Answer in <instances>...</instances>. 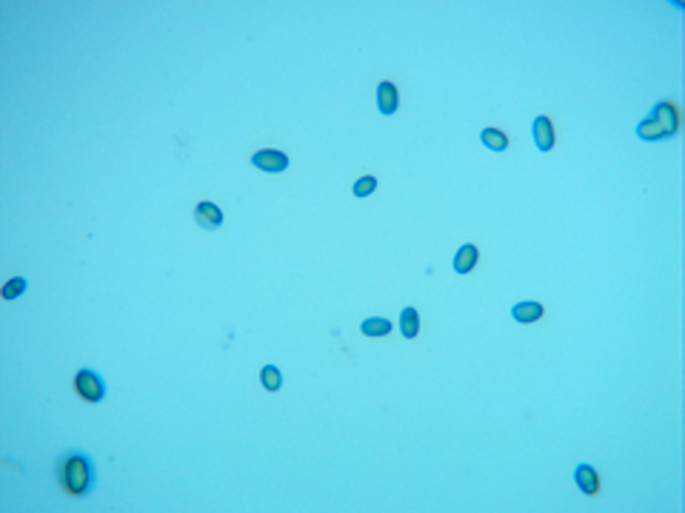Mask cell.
Wrapping results in <instances>:
<instances>
[{"label":"cell","mask_w":685,"mask_h":513,"mask_svg":"<svg viewBox=\"0 0 685 513\" xmlns=\"http://www.w3.org/2000/svg\"><path fill=\"white\" fill-rule=\"evenodd\" d=\"M511 317H514L517 323H523V325H531V323H540V320L546 317V308H543V303L526 300V303H517V306L511 308Z\"/></svg>","instance_id":"9"},{"label":"cell","mask_w":685,"mask_h":513,"mask_svg":"<svg viewBox=\"0 0 685 513\" xmlns=\"http://www.w3.org/2000/svg\"><path fill=\"white\" fill-rule=\"evenodd\" d=\"M574 482L580 485V490L585 496H597L600 493V476H597V470L591 465H577L574 468Z\"/></svg>","instance_id":"10"},{"label":"cell","mask_w":685,"mask_h":513,"mask_svg":"<svg viewBox=\"0 0 685 513\" xmlns=\"http://www.w3.org/2000/svg\"><path fill=\"white\" fill-rule=\"evenodd\" d=\"M374 188H377V177H371V174H366V177H360L357 183H354V197H368V194H374Z\"/></svg>","instance_id":"17"},{"label":"cell","mask_w":685,"mask_h":513,"mask_svg":"<svg viewBox=\"0 0 685 513\" xmlns=\"http://www.w3.org/2000/svg\"><path fill=\"white\" fill-rule=\"evenodd\" d=\"M23 291H26V280H23V277H12V280L4 286V291H0V297H4L6 303H12V300H18Z\"/></svg>","instance_id":"16"},{"label":"cell","mask_w":685,"mask_h":513,"mask_svg":"<svg viewBox=\"0 0 685 513\" xmlns=\"http://www.w3.org/2000/svg\"><path fill=\"white\" fill-rule=\"evenodd\" d=\"M634 131H637V137H639V140H648V143L668 140V137H665V131H662V126L654 120V114H648L645 120H639V126H637Z\"/></svg>","instance_id":"11"},{"label":"cell","mask_w":685,"mask_h":513,"mask_svg":"<svg viewBox=\"0 0 685 513\" xmlns=\"http://www.w3.org/2000/svg\"><path fill=\"white\" fill-rule=\"evenodd\" d=\"M531 134H534V143H537V148L540 151H551L554 148V126H551V120L546 117V114H537L534 117V123H531Z\"/></svg>","instance_id":"5"},{"label":"cell","mask_w":685,"mask_h":513,"mask_svg":"<svg viewBox=\"0 0 685 513\" xmlns=\"http://www.w3.org/2000/svg\"><path fill=\"white\" fill-rule=\"evenodd\" d=\"M72 385H75V394L83 399V402H103V396H106V382H103V377L97 374V371H92V368H80L78 374H75V379H72Z\"/></svg>","instance_id":"2"},{"label":"cell","mask_w":685,"mask_h":513,"mask_svg":"<svg viewBox=\"0 0 685 513\" xmlns=\"http://www.w3.org/2000/svg\"><path fill=\"white\" fill-rule=\"evenodd\" d=\"M480 140H483L486 148H492V151H506V148H509V137H506L500 129H483Z\"/></svg>","instance_id":"14"},{"label":"cell","mask_w":685,"mask_h":513,"mask_svg":"<svg viewBox=\"0 0 685 513\" xmlns=\"http://www.w3.org/2000/svg\"><path fill=\"white\" fill-rule=\"evenodd\" d=\"M252 166H257L260 171H286L289 168V154L277 151V148H260L252 154Z\"/></svg>","instance_id":"4"},{"label":"cell","mask_w":685,"mask_h":513,"mask_svg":"<svg viewBox=\"0 0 685 513\" xmlns=\"http://www.w3.org/2000/svg\"><path fill=\"white\" fill-rule=\"evenodd\" d=\"M397 106H400V92H397V86H394L391 80H383V83L377 86V109H380V114L391 117V114L397 112Z\"/></svg>","instance_id":"6"},{"label":"cell","mask_w":685,"mask_h":513,"mask_svg":"<svg viewBox=\"0 0 685 513\" xmlns=\"http://www.w3.org/2000/svg\"><path fill=\"white\" fill-rule=\"evenodd\" d=\"M55 479L60 485V490L72 499H86L95 485H97V470H95V459L86 450H63L55 459Z\"/></svg>","instance_id":"1"},{"label":"cell","mask_w":685,"mask_h":513,"mask_svg":"<svg viewBox=\"0 0 685 513\" xmlns=\"http://www.w3.org/2000/svg\"><path fill=\"white\" fill-rule=\"evenodd\" d=\"M648 114H654V120L662 126V131H665V137H674L676 131H679V109L671 103V100H662V103H657Z\"/></svg>","instance_id":"3"},{"label":"cell","mask_w":685,"mask_h":513,"mask_svg":"<svg viewBox=\"0 0 685 513\" xmlns=\"http://www.w3.org/2000/svg\"><path fill=\"white\" fill-rule=\"evenodd\" d=\"M477 263H480L477 245L466 242L463 248H457V254H454V271H457V274H472V271L477 269Z\"/></svg>","instance_id":"8"},{"label":"cell","mask_w":685,"mask_h":513,"mask_svg":"<svg viewBox=\"0 0 685 513\" xmlns=\"http://www.w3.org/2000/svg\"><path fill=\"white\" fill-rule=\"evenodd\" d=\"M400 334L405 340H414L420 334V314H417V308L408 306V308L400 311Z\"/></svg>","instance_id":"12"},{"label":"cell","mask_w":685,"mask_h":513,"mask_svg":"<svg viewBox=\"0 0 685 513\" xmlns=\"http://www.w3.org/2000/svg\"><path fill=\"white\" fill-rule=\"evenodd\" d=\"M194 220H197V225L200 228H206V231H214V228H220L223 225V211L214 205V202H197L194 205Z\"/></svg>","instance_id":"7"},{"label":"cell","mask_w":685,"mask_h":513,"mask_svg":"<svg viewBox=\"0 0 685 513\" xmlns=\"http://www.w3.org/2000/svg\"><path fill=\"white\" fill-rule=\"evenodd\" d=\"M260 382H263V388L266 391H280V385H283V374H280V368L277 365H263V371H260Z\"/></svg>","instance_id":"15"},{"label":"cell","mask_w":685,"mask_h":513,"mask_svg":"<svg viewBox=\"0 0 685 513\" xmlns=\"http://www.w3.org/2000/svg\"><path fill=\"white\" fill-rule=\"evenodd\" d=\"M360 331H363V337H371V340L388 337L391 334V323L386 317H368V320L360 323Z\"/></svg>","instance_id":"13"}]
</instances>
